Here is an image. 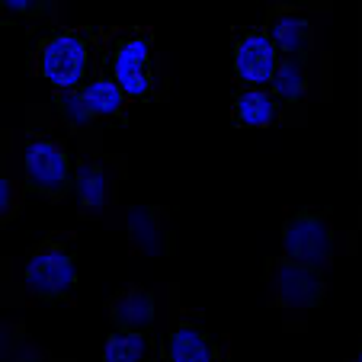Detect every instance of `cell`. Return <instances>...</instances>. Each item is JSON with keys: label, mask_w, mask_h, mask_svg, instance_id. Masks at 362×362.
<instances>
[{"label": "cell", "mask_w": 362, "mask_h": 362, "mask_svg": "<svg viewBox=\"0 0 362 362\" xmlns=\"http://www.w3.org/2000/svg\"><path fill=\"white\" fill-rule=\"evenodd\" d=\"M23 205H26V186L7 173H0V228L13 221L23 212Z\"/></svg>", "instance_id": "obj_19"}, {"label": "cell", "mask_w": 362, "mask_h": 362, "mask_svg": "<svg viewBox=\"0 0 362 362\" xmlns=\"http://www.w3.org/2000/svg\"><path fill=\"white\" fill-rule=\"evenodd\" d=\"M103 359L110 362H141V359H158V337L144 334V330H125L112 327L103 346Z\"/></svg>", "instance_id": "obj_17"}, {"label": "cell", "mask_w": 362, "mask_h": 362, "mask_svg": "<svg viewBox=\"0 0 362 362\" xmlns=\"http://www.w3.org/2000/svg\"><path fill=\"white\" fill-rule=\"evenodd\" d=\"M234 39V81L238 87H269L279 64L273 39L263 26H240L231 33Z\"/></svg>", "instance_id": "obj_12"}, {"label": "cell", "mask_w": 362, "mask_h": 362, "mask_svg": "<svg viewBox=\"0 0 362 362\" xmlns=\"http://www.w3.org/2000/svg\"><path fill=\"white\" fill-rule=\"evenodd\" d=\"M0 170L48 202L68 199L74 183V151L58 132L48 106L29 110V129H10L0 135Z\"/></svg>", "instance_id": "obj_1"}, {"label": "cell", "mask_w": 362, "mask_h": 362, "mask_svg": "<svg viewBox=\"0 0 362 362\" xmlns=\"http://www.w3.org/2000/svg\"><path fill=\"white\" fill-rule=\"evenodd\" d=\"M64 0H0V26H26V33H45L58 26Z\"/></svg>", "instance_id": "obj_15"}, {"label": "cell", "mask_w": 362, "mask_h": 362, "mask_svg": "<svg viewBox=\"0 0 362 362\" xmlns=\"http://www.w3.org/2000/svg\"><path fill=\"white\" fill-rule=\"evenodd\" d=\"M26 356H48L33 346L23 321H0V359H26Z\"/></svg>", "instance_id": "obj_18"}, {"label": "cell", "mask_w": 362, "mask_h": 362, "mask_svg": "<svg viewBox=\"0 0 362 362\" xmlns=\"http://www.w3.org/2000/svg\"><path fill=\"white\" fill-rule=\"evenodd\" d=\"M267 90L276 100L279 125H301L308 106L330 96V58L324 52L311 58H279Z\"/></svg>", "instance_id": "obj_8"}, {"label": "cell", "mask_w": 362, "mask_h": 362, "mask_svg": "<svg viewBox=\"0 0 362 362\" xmlns=\"http://www.w3.org/2000/svg\"><path fill=\"white\" fill-rule=\"evenodd\" d=\"M170 212L164 205H132L122 209L116 228H122L129 238V253L138 257H160L170 253Z\"/></svg>", "instance_id": "obj_13"}, {"label": "cell", "mask_w": 362, "mask_h": 362, "mask_svg": "<svg viewBox=\"0 0 362 362\" xmlns=\"http://www.w3.org/2000/svg\"><path fill=\"white\" fill-rule=\"evenodd\" d=\"M324 298H327L324 273L288 260L282 253L267 260V301L269 308L282 311L286 330H305L308 315L321 308Z\"/></svg>", "instance_id": "obj_7"}, {"label": "cell", "mask_w": 362, "mask_h": 362, "mask_svg": "<svg viewBox=\"0 0 362 362\" xmlns=\"http://www.w3.org/2000/svg\"><path fill=\"white\" fill-rule=\"evenodd\" d=\"M282 257L327 276L343 253H353V234H340L330 209L298 205L282 218Z\"/></svg>", "instance_id": "obj_6"}, {"label": "cell", "mask_w": 362, "mask_h": 362, "mask_svg": "<svg viewBox=\"0 0 362 362\" xmlns=\"http://www.w3.org/2000/svg\"><path fill=\"white\" fill-rule=\"evenodd\" d=\"M77 257L71 231H52L23 257L0 267V298L10 308L26 305H74Z\"/></svg>", "instance_id": "obj_2"}, {"label": "cell", "mask_w": 362, "mask_h": 362, "mask_svg": "<svg viewBox=\"0 0 362 362\" xmlns=\"http://www.w3.org/2000/svg\"><path fill=\"white\" fill-rule=\"evenodd\" d=\"M177 305V286L144 288L138 282H129L106 298V317H110L112 327L144 330L151 337H160L167 315Z\"/></svg>", "instance_id": "obj_11"}, {"label": "cell", "mask_w": 362, "mask_h": 362, "mask_svg": "<svg viewBox=\"0 0 362 362\" xmlns=\"http://www.w3.org/2000/svg\"><path fill=\"white\" fill-rule=\"evenodd\" d=\"M100 64V29L96 26H58L33 35L29 71L52 90H77L93 77Z\"/></svg>", "instance_id": "obj_4"}, {"label": "cell", "mask_w": 362, "mask_h": 362, "mask_svg": "<svg viewBox=\"0 0 362 362\" xmlns=\"http://www.w3.org/2000/svg\"><path fill=\"white\" fill-rule=\"evenodd\" d=\"M327 4H282L273 0L267 7V23L279 58H311L321 52V35L327 26Z\"/></svg>", "instance_id": "obj_9"}, {"label": "cell", "mask_w": 362, "mask_h": 362, "mask_svg": "<svg viewBox=\"0 0 362 362\" xmlns=\"http://www.w3.org/2000/svg\"><path fill=\"white\" fill-rule=\"evenodd\" d=\"M77 93L83 96L87 110L93 112V119L103 125V129L129 122L132 100L122 93V87H119L116 81H110V77L103 74L100 68L93 71V77H90L87 83H81V87H77Z\"/></svg>", "instance_id": "obj_14"}, {"label": "cell", "mask_w": 362, "mask_h": 362, "mask_svg": "<svg viewBox=\"0 0 362 362\" xmlns=\"http://www.w3.org/2000/svg\"><path fill=\"white\" fill-rule=\"evenodd\" d=\"M96 68L116 81L132 103H158L167 96V62L158 52V35L151 26L100 29Z\"/></svg>", "instance_id": "obj_3"}, {"label": "cell", "mask_w": 362, "mask_h": 362, "mask_svg": "<svg viewBox=\"0 0 362 362\" xmlns=\"http://www.w3.org/2000/svg\"><path fill=\"white\" fill-rule=\"evenodd\" d=\"M231 122L240 129H273L279 125V110L267 87H238L231 96Z\"/></svg>", "instance_id": "obj_16"}, {"label": "cell", "mask_w": 362, "mask_h": 362, "mask_svg": "<svg viewBox=\"0 0 362 362\" xmlns=\"http://www.w3.org/2000/svg\"><path fill=\"white\" fill-rule=\"evenodd\" d=\"M74 151V183L71 192L77 196V215L90 221H106L116 228V202H119V186L125 177V158L119 154H106L103 148V132H90V135H77Z\"/></svg>", "instance_id": "obj_5"}, {"label": "cell", "mask_w": 362, "mask_h": 362, "mask_svg": "<svg viewBox=\"0 0 362 362\" xmlns=\"http://www.w3.org/2000/svg\"><path fill=\"white\" fill-rule=\"evenodd\" d=\"M158 356L167 362H218L231 356V340L205 327L196 308L177 305L158 337Z\"/></svg>", "instance_id": "obj_10"}]
</instances>
